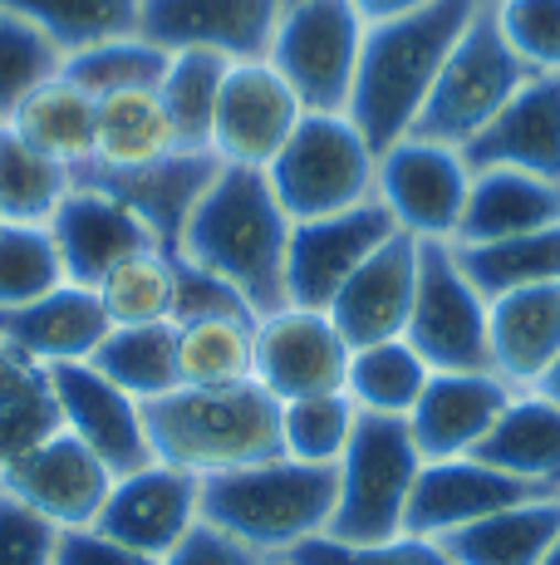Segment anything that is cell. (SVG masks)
Segmentation results:
<instances>
[{
  "label": "cell",
  "mask_w": 560,
  "mask_h": 565,
  "mask_svg": "<svg viewBox=\"0 0 560 565\" xmlns=\"http://www.w3.org/2000/svg\"><path fill=\"white\" fill-rule=\"evenodd\" d=\"M109 310H104L99 290L94 286H64L45 290L40 300L15 310H0V340L15 354H25L40 369H60V364H89L94 350L109 340Z\"/></svg>",
  "instance_id": "22"
},
{
  "label": "cell",
  "mask_w": 560,
  "mask_h": 565,
  "mask_svg": "<svg viewBox=\"0 0 560 565\" xmlns=\"http://www.w3.org/2000/svg\"><path fill=\"white\" fill-rule=\"evenodd\" d=\"M64 286V266L50 226L6 222L0 226V310L40 300L45 290Z\"/></svg>",
  "instance_id": "43"
},
{
  "label": "cell",
  "mask_w": 560,
  "mask_h": 565,
  "mask_svg": "<svg viewBox=\"0 0 560 565\" xmlns=\"http://www.w3.org/2000/svg\"><path fill=\"white\" fill-rule=\"evenodd\" d=\"M226 70H231V60L207 54V50H172L168 54L158 99H163L172 128H177V143L187 148V153H212V118H217Z\"/></svg>",
  "instance_id": "36"
},
{
  "label": "cell",
  "mask_w": 560,
  "mask_h": 565,
  "mask_svg": "<svg viewBox=\"0 0 560 565\" xmlns=\"http://www.w3.org/2000/svg\"><path fill=\"white\" fill-rule=\"evenodd\" d=\"M472 192V168L462 148L438 138L408 134L379 153L374 168V198L394 216L398 232L418 242H457L462 206Z\"/></svg>",
  "instance_id": "9"
},
{
  "label": "cell",
  "mask_w": 560,
  "mask_h": 565,
  "mask_svg": "<svg viewBox=\"0 0 560 565\" xmlns=\"http://www.w3.org/2000/svg\"><path fill=\"white\" fill-rule=\"evenodd\" d=\"M364 30L369 20L354 0H290L266 60L295 89L305 114H344L359 74Z\"/></svg>",
  "instance_id": "7"
},
{
  "label": "cell",
  "mask_w": 560,
  "mask_h": 565,
  "mask_svg": "<svg viewBox=\"0 0 560 565\" xmlns=\"http://www.w3.org/2000/svg\"><path fill=\"white\" fill-rule=\"evenodd\" d=\"M89 364L138 404L163 398L172 388H182L177 324H114Z\"/></svg>",
  "instance_id": "32"
},
{
  "label": "cell",
  "mask_w": 560,
  "mask_h": 565,
  "mask_svg": "<svg viewBox=\"0 0 560 565\" xmlns=\"http://www.w3.org/2000/svg\"><path fill=\"white\" fill-rule=\"evenodd\" d=\"M143 428L153 443V462L182 467L192 477L280 458V404L256 379L226 388L182 384L163 398H148Z\"/></svg>",
  "instance_id": "4"
},
{
  "label": "cell",
  "mask_w": 560,
  "mask_h": 565,
  "mask_svg": "<svg viewBox=\"0 0 560 565\" xmlns=\"http://www.w3.org/2000/svg\"><path fill=\"white\" fill-rule=\"evenodd\" d=\"M374 168H379V153L349 114H305L286 148L271 158L266 178L290 222H315V216L369 202Z\"/></svg>",
  "instance_id": "6"
},
{
  "label": "cell",
  "mask_w": 560,
  "mask_h": 565,
  "mask_svg": "<svg viewBox=\"0 0 560 565\" xmlns=\"http://www.w3.org/2000/svg\"><path fill=\"white\" fill-rule=\"evenodd\" d=\"M487 306L492 300L467 280L452 242H423L413 315H408L403 340L423 354L433 374H452V369H492Z\"/></svg>",
  "instance_id": "10"
},
{
  "label": "cell",
  "mask_w": 560,
  "mask_h": 565,
  "mask_svg": "<svg viewBox=\"0 0 560 565\" xmlns=\"http://www.w3.org/2000/svg\"><path fill=\"white\" fill-rule=\"evenodd\" d=\"M300 118L305 104L271 60H236L222 79L217 118H212V158L226 168H271Z\"/></svg>",
  "instance_id": "12"
},
{
  "label": "cell",
  "mask_w": 560,
  "mask_h": 565,
  "mask_svg": "<svg viewBox=\"0 0 560 565\" xmlns=\"http://www.w3.org/2000/svg\"><path fill=\"white\" fill-rule=\"evenodd\" d=\"M482 6L487 0H433L423 10L374 20L364 30L359 74H354V94L344 114L369 138L374 153L413 134L418 114H423L428 94L438 84V70Z\"/></svg>",
  "instance_id": "2"
},
{
  "label": "cell",
  "mask_w": 560,
  "mask_h": 565,
  "mask_svg": "<svg viewBox=\"0 0 560 565\" xmlns=\"http://www.w3.org/2000/svg\"><path fill=\"white\" fill-rule=\"evenodd\" d=\"M467 270V280L482 290L487 300L511 296L526 286H556L560 280V222L541 226L526 236H506V242L487 246H452Z\"/></svg>",
  "instance_id": "35"
},
{
  "label": "cell",
  "mask_w": 560,
  "mask_h": 565,
  "mask_svg": "<svg viewBox=\"0 0 560 565\" xmlns=\"http://www.w3.org/2000/svg\"><path fill=\"white\" fill-rule=\"evenodd\" d=\"M202 521V477L168 462H148L128 477H114L104 512L94 526L143 556L163 561L182 536Z\"/></svg>",
  "instance_id": "16"
},
{
  "label": "cell",
  "mask_w": 560,
  "mask_h": 565,
  "mask_svg": "<svg viewBox=\"0 0 560 565\" xmlns=\"http://www.w3.org/2000/svg\"><path fill=\"white\" fill-rule=\"evenodd\" d=\"M560 536V492L506 507L443 536L448 565H541Z\"/></svg>",
  "instance_id": "27"
},
{
  "label": "cell",
  "mask_w": 560,
  "mask_h": 565,
  "mask_svg": "<svg viewBox=\"0 0 560 565\" xmlns=\"http://www.w3.org/2000/svg\"><path fill=\"white\" fill-rule=\"evenodd\" d=\"M335 472H340V497L325 536L340 541L403 536L408 497H413V482L423 472V452H418L413 433H408V418L359 413V428H354Z\"/></svg>",
  "instance_id": "5"
},
{
  "label": "cell",
  "mask_w": 560,
  "mask_h": 565,
  "mask_svg": "<svg viewBox=\"0 0 560 565\" xmlns=\"http://www.w3.org/2000/svg\"><path fill=\"white\" fill-rule=\"evenodd\" d=\"M492 374L511 388H536L560 360V280L497 296L487 306Z\"/></svg>",
  "instance_id": "25"
},
{
  "label": "cell",
  "mask_w": 560,
  "mask_h": 565,
  "mask_svg": "<svg viewBox=\"0 0 560 565\" xmlns=\"http://www.w3.org/2000/svg\"><path fill=\"white\" fill-rule=\"evenodd\" d=\"M286 0H143L138 35L158 50H207L222 60H266Z\"/></svg>",
  "instance_id": "15"
},
{
  "label": "cell",
  "mask_w": 560,
  "mask_h": 565,
  "mask_svg": "<svg viewBox=\"0 0 560 565\" xmlns=\"http://www.w3.org/2000/svg\"><path fill=\"white\" fill-rule=\"evenodd\" d=\"M541 565H560V536H556V546H551V556H546Z\"/></svg>",
  "instance_id": "51"
},
{
  "label": "cell",
  "mask_w": 560,
  "mask_h": 565,
  "mask_svg": "<svg viewBox=\"0 0 560 565\" xmlns=\"http://www.w3.org/2000/svg\"><path fill=\"white\" fill-rule=\"evenodd\" d=\"M349 354V340L335 330V320L325 310L286 306L256 320V384L276 404L344 388Z\"/></svg>",
  "instance_id": "13"
},
{
  "label": "cell",
  "mask_w": 560,
  "mask_h": 565,
  "mask_svg": "<svg viewBox=\"0 0 560 565\" xmlns=\"http://www.w3.org/2000/svg\"><path fill=\"white\" fill-rule=\"evenodd\" d=\"M516 388L492 369H452L433 374L423 398L408 413V433H413L423 462L443 458H472L477 443L492 433V423L506 413Z\"/></svg>",
  "instance_id": "20"
},
{
  "label": "cell",
  "mask_w": 560,
  "mask_h": 565,
  "mask_svg": "<svg viewBox=\"0 0 560 565\" xmlns=\"http://www.w3.org/2000/svg\"><path fill=\"white\" fill-rule=\"evenodd\" d=\"M168 70V50H158L153 40L133 35H114L99 45H84L74 54H64V79L79 84L89 99H109V94H128V89H158Z\"/></svg>",
  "instance_id": "38"
},
{
  "label": "cell",
  "mask_w": 560,
  "mask_h": 565,
  "mask_svg": "<svg viewBox=\"0 0 560 565\" xmlns=\"http://www.w3.org/2000/svg\"><path fill=\"white\" fill-rule=\"evenodd\" d=\"M138 6L143 0H0V10L45 30L64 54L99 45V40H114V35H133Z\"/></svg>",
  "instance_id": "40"
},
{
  "label": "cell",
  "mask_w": 560,
  "mask_h": 565,
  "mask_svg": "<svg viewBox=\"0 0 560 565\" xmlns=\"http://www.w3.org/2000/svg\"><path fill=\"white\" fill-rule=\"evenodd\" d=\"M290 565H448L443 546L423 536H394V541H340V536H310L286 556Z\"/></svg>",
  "instance_id": "45"
},
{
  "label": "cell",
  "mask_w": 560,
  "mask_h": 565,
  "mask_svg": "<svg viewBox=\"0 0 560 565\" xmlns=\"http://www.w3.org/2000/svg\"><path fill=\"white\" fill-rule=\"evenodd\" d=\"M55 565H163V561L104 536L99 526H74V531H60Z\"/></svg>",
  "instance_id": "47"
},
{
  "label": "cell",
  "mask_w": 560,
  "mask_h": 565,
  "mask_svg": "<svg viewBox=\"0 0 560 565\" xmlns=\"http://www.w3.org/2000/svg\"><path fill=\"white\" fill-rule=\"evenodd\" d=\"M163 565H266V561L256 556V551H246L241 541L222 536L217 526L197 521V526H192L187 536L163 556Z\"/></svg>",
  "instance_id": "48"
},
{
  "label": "cell",
  "mask_w": 560,
  "mask_h": 565,
  "mask_svg": "<svg viewBox=\"0 0 560 565\" xmlns=\"http://www.w3.org/2000/svg\"><path fill=\"white\" fill-rule=\"evenodd\" d=\"M172 153H187L177 143V128H172L158 89H128L99 99V128H94V162L89 168H148V162H163Z\"/></svg>",
  "instance_id": "30"
},
{
  "label": "cell",
  "mask_w": 560,
  "mask_h": 565,
  "mask_svg": "<svg viewBox=\"0 0 560 565\" xmlns=\"http://www.w3.org/2000/svg\"><path fill=\"white\" fill-rule=\"evenodd\" d=\"M472 172L516 168L560 182V70L526 74L521 89L502 104V114L462 148Z\"/></svg>",
  "instance_id": "23"
},
{
  "label": "cell",
  "mask_w": 560,
  "mask_h": 565,
  "mask_svg": "<svg viewBox=\"0 0 560 565\" xmlns=\"http://www.w3.org/2000/svg\"><path fill=\"white\" fill-rule=\"evenodd\" d=\"M109 487H114V472L64 428L0 472V492L25 502L30 512H40L60 531L94 526L104 512Z\"/></svg>",
  "instance_id": "17"
},
{
  "label": "cell",
  "mask_w": 560,
  "mask_h": 565,
  "mask_svg": "<svg viewBox=\"0 0 560 565\" xmlns=\"http://www.w3.org/2000/svg\"><path fill=\"white\" fill-rule=\"evenodd\" d=\"M521 79H526L521 60L506 50V40L492 25V10L482 6L477 20L462 30V40L443 60V70H438V84L428 94L423 114H418L413 134L467 148L502 114V104L521 89Z\"/></svg>",
  "instance_id": "8"
},
{
  "label": "cell",
  "mask_w": 560,
  "mask_h": 565,
  "mask_svg": "<svg viewBox=\"0 0 560 565\" xmlns=\"http://www.w3.org/2000/svg\"><path fill=\"white\" fill-rule=\"evenodd\" d=\"M290 216L271 192L266 168H217L212 188L192 206L182 226V246L172 256L212 270L261 315L286 310V246Z\"/></svg>",
  "instance_id": "1"
},
{
  "label": "cell",
  "mask_w": 560,
  "mask_h": 565,
  "mask_svg": "<svg viewBox=\"0 0 560 565\" xmlns=\"http://www.w3.org/2000/svg\"><path fill=\"white\" fill-rule=\"evenodd\" d=\"M266 565H290V561H266Z\"/></svg>",
  "instance_id": "52"
},
{
  "label": "cell",
  "mask_w": 560,
  "mask_h": 565,
  "mask_svg": "<svg viewBox=\"0 0 560 565\" xmlns=\"http://www.w3.org/2000/svg\"><path fill=\"white\" fill-rule=\"evenodd\" d=\"M560 487L546 482H526L511 477L502 467L482 462V458H443V462H423L408 497V516H403V536H423V541H443L452 531L472 526V521L506 512V507L536 502V497H556Z\"/></svg>",
  "instance_id": "14"
},
{
  "label": "cell",
  "mask_w": 560,
  "mask_h": 565,
  "mask_svg": "<svg viewBox=\"0 0 560 565\" xmlns=\"http://www.w3.org/2000/svg\"><path fill=\"white\" fill-rule=\"evenodd\" d=\"M354 428H359V408H354V398L344 388L280 404V452L295 462L340 467Z\"/></svg>",
  "instance_id": "41"
},
{
  "label": "cell",
  "mask_w": 560,
  "mask_h": 565,
  "mask_svg": "<svg viewBox=\"0 0 560 565\" xmlns=\"http://www.w3.org/2000/svg\"><path fill=\"white\" fill-rule=\"evenodd\" d=\"M64 70V50L45 30H35L30 20L0 10V128L10 124L20 104L40 89L45 79H55Z\"/></svg>",
  "instance_id": "42"
},
{
  "label": "cell",
  "mask_w": 560,
  "mask_h": 565,
  "mask_svg": "<svg viewBox=\"0 0 560 565\" xmlns=\"http://www.w3.org/2000/svg\"><path fill=\"white\" fill-rule=\"evenodd\" d=\"M177 369L192 388H226L256 379V315H207L177 324Z\"/></svg>",
  "instance_id": "34"
},
{
  "label": "cell",
  "mask_w": 560,
  "mask_h": 565,
  "mask_svg": "<svg viewBox=\"0 0 560 565\" xmlns=\"http://www.w3.org/2000/svg\"><path fill=\"white\" fill-rule=\"evenodd\" d=\"M94 290L109 310V324H172L177 320V256L163 246L138 252L118 260Z\"/></svg>",
  "instance_id": "37"
},
{
  "label": "cell",
  "mask_w": 560,
  "mask_h": 565,
  "mask_svg": "<svg viewBox=\"0 0 560 565\" xmlns=\"http://www.w3.org/2000/svg\"><path fill=\"white\" fill-rule=\"evenodd\" d=\"M10 134L25 138L30 148H40L45 158L64 162L69 172L94 162V128H99V99L69 84L64 74L45 79L25 104L10 114Z\"/></svg>",
  "instance_id": "29"
},
{
  "label": "cell",
  "mask_w": 560,
  "mask_h": 565,
  "mask_svg": "<svg viewBox=\"0 0 560 565\" xmlns=\"http://www.w3.org/2000/svg\"><path fill=\"white\" fill-rule=\"evenodd\" d=\"M340 472L335 467L266 458L251 467L202 477V521L222 536L241 541L261 561H286L310 536H325L335 516Z\"/></svg>",
  "instance_id": "3"
},
{
  "label": "cell",
  "mask_w": 560,
  "mask_h": 565,
  "mask_svg": "<svg viewBox=\"0 0 560 565\" xmlns=\"http://www.w3.org/2000/svg\"><path fill=\"white\" fill-rule=\"evenodd\" d=\"M0 226H6V212H0Z\"/></svg>",
  "instance_id": "53"
},
{
  "label": "cell",
  "mask_w": 560,
  "mask_h": 565,
  "mask_svg": "<svg viewBox=\"0 0 560 565\" xmlns=\"http://www.w3.org/2000/svg\"><path fill=\"white\" fill-rule=\"evenodd\" d=\"M487 10L526 74L560 70V0H487Z\"/></svg>",
  "instance_id": "44"
},
{
  "label": "cell",
  "mask_w": 560,
  "mask_h": 565,
  "mask_svg": "<svg viewBox=\"0 0 560 565\" xmlns=\"http://www.w3.org/2000/svg\"><path fill=\"white\" fill-rule=\"evenodd\" d=\"M222 162L212 153H172L163 162H148V168H128V172H109V168H79L74 178L89 182V188L109 192L158 236L163 252L182 246V226H187L192 206L202 202V192L212 188Z\"/></svg>",
  "instance_id": "24"
},
{
  "label": "cell",
  "mask_w": 560,
  "mask_h": 565,
  "mask_svg": "<svg viewBox=\"0 0 560 565\" xmlns=\"http://www.w3.org/2000/svg\"><path fill=\"white\" fill-rule=\"evenodd\" d=\"M64 428L55 388H50V369L30 364L0 340V472L35 452Z\"/></svg>",
  "instance_id": "31"
},
{
  "label": "cell",
  "mask_w": 560,
  "mask_h": 565,
  "mask_svg": "<svg viewBox=\"0 0 560 565\" xmlns=\"http://www.w3.org/2000/svg\"><path fill=\"white\" fill-rule=\"evenodd\" d=\"M286 6H290V0H286Z\"/></svg>",
  "instance_id": "55"
},
{
  "label": "cell",
  "mask_w": 560,
  "mask_h": 565,
  "mask_svg": "<svg viewBox=\"0 0 560 565\" xmlns=\"http://www.w3.org/2000/svg\"><path fill=\"white\" fill-rule=\"evenodd\" d=\"M433 369L398 334V340L359 344L349 354V374H344V394L354 398L359 413H379V418H408L413 404L423 398Z\"/></svg>",
  "instance_id": "33"
},
{
  "label": "cell",
  "mask_w": 560,
  "mask_h": 565,
  "mask_svg": "<svg viewBox=\"0 0 560 565\" xmlns=\"http://www.w3.org/2000/svg\"><path fill=\"white\" fill-rule=\"evenodd\" d=\"M472 458L502 467L511 477H526V482L560 487V404H551L536 388H516Z\"/></svg>",
  "instance_id": "28"
},
{
  "label": "cell",
  "mask_w": 560,
  "mask_h": 565,
  "mask_svg": "<svg viewBox=\"0 0 560 565\" xmlns=\"http://www.w3.org/2000/svg\"><path fill=\"white\" fill-rule=\"evenodd\" d=\"M64 433L84 443L114 477H128L153 462V443L143 428V404L128 398L118 384L99 374L94 364H60L50 369Z\"/></svg>",
  "instance_id": "18"
},
{
  "label": "cell",
  "mask_w": 560,
  "mask_h": 565,
  "mask_svg": "<svg viewBox=\"0 0 560 565\" xmlns=\"http://www.w3.org/2000/svg\"><path fill=\"white\" fill-rule=\"evenodd\" d=\"M418 260H423V242L408 232H394L379 252L359 260L349 280L340 286V296L330 300V320L349 340V350L359 344L398 340L408 330L413 315V290H418Z\"/></svg>",
  "instance_id": "19"
},
{
  "label": "cell",
  "mask_w": 560,
  "mask_h": 565,
  "mask_svg": "<svg viewBox=\"0 0 560 565\" xmlns=\"http://www.w3.org/2000/svg\"><path fill=\"white\" fill-rule=\"evenodd\" d=\"M536 394H546V398H551V404H560V360L551 364V374H546L541 384H536Z\"/></svg>",
  "instance_id": "50"
},
{
  "label": "cell",
  "mask_w": 560,
  "mask_h": 565,
  "mask_svg": "<svg viewBox=\"0 0 560 565\" xmlns=\"http://www.w3.org/2000/svg\"><path fill=\"white\" fill-rule=\"evenodd\" d=\"M560 222V182L516 168L472 172V192L462 206V226L452 246H487L506 236H526Z\"/></svg>",
  "instance_id": "26"
},
{
  "label": "cell",
  "mask_w": 560,
  "mask_h": 565,
  "mask_svg": "<svg viewBox=\"0 0 560 565\" xmlns=\"http://www.w3.org/2000/svg\"><path fill=\"white\" fill-rule=\"evenodd\" d=\"M69 188H74V172L64 162L45 158L25 138L10 134V128L0 134V212H6V222L50 226V216L69 198Z\"/></svg>",
  "instance_id": "39"
},
{
  "label": "cell",
  "mask_w": 560,
  "mask_h": 565,
  "mask_svg": "<svg viewBox=\"0 0 560 565\" xmlns=\"http://www.w3.org/2000/svg\"><path fill=\"white\" fill-rule=\"evenodd\" d=\"M60 526L0 492V565H55Z\"/></svg>",
  "instance_id": "46"
},
{
  "label": "cell",
  "mask_w": 560,
  "mask_h": 565,
  "mask_svg": "<svg viewBox=\"0 0 560 565\" xmlns=\"http://www.w3.org/2000/svg\"><path fill=\"white\" fill-rule=\"evenodd\" d=\"M359 6V15L369 20H394V15H408V10H423V6H433V0H354Z\"/></svg>",
  "instance_id": "49"
},
{
  "label": "cell",
  "mask_w": 560,
  "mask_h": 565,
  "mask_svg": "<svg viewBox=\"0 0 560 565\" xmlns=\"http://www.w3.org/2000/svg\"><path fill=\"white\" fill-rule=\"evenodd\" d=\"M398 232L394 216L384 212L379 198L344 206V212L315 216V222L290 226L286 246V306L300 310H330L340 286L359 270V260L379 252Z\"/></svg>",
  "instance_id": "11"
},
{
  "label": "cell",
  "mask_w": 560,
  "mask_h": 565,
  "mask_svg": "<svg viewBox=\"0 0 560 565\" xmlns=\"http://www.w3.org/2000/svg\"><path fill=\"white\" fill-rule=\"evenodd\" d=\"M0 134H6V128H0Z\"/></svg>",
  "instance_id": "54"
},
{
  "label": "cell",
  "mask_w": 560,
  "mask_h": 565,
  "mask_svg": "<svg viewBox=\"0 0 560 565\" xmlns=\"http://www.w3.org/2000/svg\"><path fill=\"white\" fill-rule=\"evenodd\" d=\"M50 236H55L64 280H74V286H99L118 260L158 246V236L123 202L79 178H74L69 198L60 202V212L50 216Z\"/></svg>",
  "instance_id": "21"
}]
</instances>
